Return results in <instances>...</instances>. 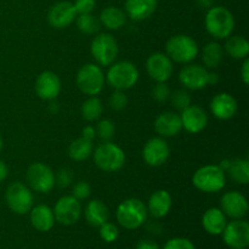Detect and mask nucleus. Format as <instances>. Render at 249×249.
I'll return each instance as SVG.
<instances>
[{"label":"nucleus","instance_id":"obj_48","mask_svg":"<svg viewBox=\"0 0 249 249\" xmlns=\"http://www.w3.org/2000/svg\"><path fill=\"white\" fill-rule=\"evenodd\" d=\"M230 162H231L230 160H224L223 162H221L220 164H219V167H220L221 169L224 170V172H226V170L229 169V165H230Z\"/></svg>","mask_w":249,"mask_h":249},{"label":"nucleus","instance_id":"obj_50","mask_svg":"<svg viewBox=\"0 0 249 249\" xmlns=\"http://www.w3.org/2000/svg\"><path fill=\"white\" fill-rule=\"evenodd\" d=\"M242 249H247V248H242Z\"/></svg>","mask_w":249,"mask_h":249},{"label":"nucleus","instance_id":"obj_19","mask_svg":"<svg viewBox=\"0 0 249 249\" xmlns=\"http://www.w3.org/2000/svg\"><path fill=\"white\" fill-rule=\"evenodd\" d=\"M182 129L190 134H198L204 130L208 124V114L202 107L190 105L180 112Z\"/></svg>","mask_w":249,"mask_h":249},{"label":"nucleus","instance_id":"obj_46","mask_svg":"<svg viewBox=\"0 0 249 249\" xmlns=\"http://www.w3.org/2000/svg\"><path fill=\"white\" fill-rule=\"evenodd\" d=\"M7 175H9V168H7L6 163L0 160V184L6 180Z\"/></svg>","mask_w":249,"mask_h":249},{"label":"nucleus","instance_id":"obj_5","mask_svg":"<svg viewBox=\"0 0 249 249\" xmlns=\"http://www.w3.org/2000/svg\"><path fill=\"white\" fill-rule=\"evenodd\" d=\"M92 152L95 164L105 173L118 172L125 164L124 151L111 141H104Z\"/></svg>","mask_w":249,"mask_h":249},{"label":"nucleus","instance_id":"obj_43","mask_svg":"<svg viewBox=\"0 0 249 249\" xmlns=\"http://www.w3.org/2000/svg\"><path fill=\"white\" fill-rule=\"evenodd\" d=\"M240 77L242 79V83L245 85L249 84V60L248 57H246L243 60L242 66H241V70H240Z\"/></svg>","mask_w":249,"mask_h":249},{"label":"nucleus","instance_id":"obj_21","mask_svg":"<svg viewBox=\"0 0 249 249\" xmlns=\"http://www.w3.org/2000/svg\"><path fill=\"white\" fill-rule=\"evenodd\" d=\"M155 130L160 138H173L182 130L180 114L175 112H163L156 118Z\"/></svg>","mask_w":249,"mask_h":249},{"label":"nucleus","instance_id":"obj_22","mask_svg":"<svg viewBox=\"0 0 249 249\" xmlns=\"http://www.w3.org/2000/svg\"><path fill=\"white\" fill-rule=\"evenodd\" d=\"M157 4V0H125L124 12L130 19L140 22L155 14Z\"/></svg>","mask_w":249,"mask_h":249},{"label":"nucleus","instance_id":"obj_18","mask_svg":"<svg viewBox=\"0 0 249 249\" xmlns=\"http://www.w3.org/2000/svg\"><path fill=\"white\" fill-rule=\"evenodd\" d=\"M77 17L74 5L71 1H58L50 7L48 21L53 28L63 29L72 24Z\"/></svg>","mask_w":249,"mask_h":249},{"label":"nucleus","instance_id":"obj_14","mask_svg":"<svg viewBox=\"0 0 249 249\" xmlns=\"http://www.w3.org/2000/svg\"><path fill=\"white\" fill-rule=\"evenodd\" d=\"M170 147L163 138H152L145 143L142 148V158L150 167H160L168 160Z\"/></svg>","mask_w":249,"mask_h":249},{"label":"nucleus","instance_id":"obj_38","mask_svg":"<svg viewBox=\"0 0 249 249\" xmlns=\"http://www.w3.org/2000/svg\"><path fill=\"white\" fill-rule=\"evenodd\" d=\"M108 104L109 107L114 111H122L128 106V96L122 90H116L109 96Z\"/></svg>","mask_w":249,"mask_h":249},{"label":"nucleus","instance_id":"obj_20","mask_svg":"<svg viewBox=\"0 0 249 249\" xmlns=\"http://www.w3.org/2000/svg\"><path fill=\"white\" fill-rule=\"evenodd\" d=\"M211 112L213 117L220 121H229L232 118L237 112V101L235 97L228 92H219L212 99Z\"/></svg>","mask_w":249,"mask_h":249},{"label":"nucleus","instance_id":"obj_1","mask_svg":"<svg viewBox=\"0 0 249 249\" xmlns=\"http://www.w3.org/2000/svg\"><path fill=\"white\" fill-rule=\"evenodd\" d=\"M204 26L214 39L221 40L232 36L235 29V17L225 6H213L207 11Z\"/></svg>","mask_w":249,"mask_h":249},{"label":"nucleus","instance_id":"obj_30","mask_svg":"<svg viewBox=\"0 0 249 249\" xmlns=\"http://www.w3.org/2000/svg\"><path fill=\"white\" fill-rule=\"evenodd\" d=\"M92 151H94L92 141L87 140V139L80 136V138L75 139L71 142L70 147H68V156L72 160L83 162L92 155Z\"/></svg>","mask_w":249,"mask_h":249},{"label":"nucleus","instance_id":"obj_42","mask_svg":"<svg viewBox=\"0 0 249 249\" xmlns=\"http://www.w3.org/2000/svg\"><path fill=\"white\" fill-rule=\"evenodd\" d=\"M73 5H74L77 15L92 14L95 6H96V1L95 0H75Z\"/></svg>","mask_w":249,"mask_h":249},{"label":"nucleus","instance_id":"obj_9","mask_svg":"<svg viewBox=\"0 0 249 249\" xmlns=\"http://www.w3.org/2000/svg\"><path fill=\"white\" fill-rule=\"evenodd\" d=\"M5 201L12 213L17 215H24L29 213L33 207V192L23 182H12L7 186L6 192H5Z\"/></svg>","mask_w":249,"mask_h":249},{"label":"nucleus","instance_id":"obj_37","mask_svg":"<svg viewBox=\"0 0 249 249\" xmlns=\"http://www.w3.org/2000/svg\"><path fill=\"white\" fill-rule=\"evenodd\" d=\"M170 88L168 87L167 83H156L155 87L151 90V96L156 102H165L170 97Z\"/></svg>","mask_w":249,"mask_h":249},{"label":"nucleus","instance_id":"obj_3","mask_svg":"<svg viewBox=\"0 0 249 249\" xmlns=\"http://www.w3.org/2000/svg\"><path fill=\"white\" fill-rule=\"evenodd\" d=\"M199 49L194 38L186 34H177L168 39L165 44V55L173 62L187 65L198 56Z\"/></svg>","mask_w":249,"mask_h":249},{"label":"nucleus","instance_id":"obj_41","mask_svg":"<svg viewBox=\"0 0 249 249\" xmlns=\"http://www.w3.org/2000/svg\"><path fill=\"white\" fill-rule=\"evenodd\" d=\"M163 249H196L194 243L184 237H174L167 241Z\"/></svg>","mask_w":249,"mask_h":249},{"label":"nucleus","instance_id":"obj_4","mask_svg":"<svg viewBox=\"0 0 249 249\" xmlns=\"http://www.w3.org/2000/svg\"><path fill=\"white\" fill-rule=\"evenodd\" d=\"M192 184L198 191L204 194H215L225 187V172L216 164L203 165L194 173Z\"/></svg>","mask_w":249,"mask_h":249},{"label":"nucleus","instance_id":"obj_28","mask_svg":"<svg viewBox=\"0 0 249 249\" xmlns=\"http://www.w3.org/2000/svg\"><path fill=\"white\" fill-rule=\"evenodd\" d=\"M224 50L230 57L235 60H245L246 57H248L249 43L243 36H230L226 38Z\"/></svg>","mask_w":249,"mask_h":249},{"label":"nucleus","instance_id":"obj_12","mask_svg":"<svg viewBox=\"0 0 249 249\" xmlns=\"http://www.w3.org/2000/svg\"><path fill=\"white\" fill-rule=\"evenodd\" d=\"M224 243L231 249H242L249 246V224L242 219H233L226 224L221 232Z\"/></svg>","mask_w":249,"mask_h":249},{"label":"nucleus","instance_id":"obj_7","mask_svg":"<svg viewBox=\"0 0 249 249\" xmlns=\"http://www.w3.org/2000/svg\"><path fill=\"white\" fill-rule=\"evenodd\" d=\"M106 78L102 68L96 63H87L78 70L75 84L88 96H97L104 90Z\"/></svg>","mask_w":249,"mask_h":249},{"label":"nucleus","instance_id":"obj_34","mask_svg":"<svg viewBox=\"0 0 249 249\" xmlns=\"http://www.w3.org/2000/svg\"><path fill=\"white\" fill-rule=\"evenodd\" d=\"M95 130H96L97 138L104 142V141H111V139L114 136V133H116V126L111 119L104 118L97 122Z\"/></svg>","mask_w":249,"mask_h":249},{"label":"nucleus","instance_id":"obj_32","mask_svg":"<svg viewBox=\"0 0 249 249\" xmlns=\"http://www.w3.org/2000/svg\"><path fill=\"white\" fill-rule=\"evenodd\" d=\"M104 112V105L97 96H89L80 107L82 118L87 122H96Z\"/></svg>","mask_w":249,"mask_h":249},{"label":"nucleus","instance_id":"obj_49","mask_svg":"<svg viewBox=\"0 0 249 249\" xmlns=\"http://www.w3.org/2000/svg\"><path fill=\"white\" fill-rule=\"evenodd\" d=\"M1 150H2V139L0 138V152H1Z\"/></svg>","mask_w":249,"mask_h":249},{"label":"nucleus","instance_id":"obj_31","mask_svg":"<svg viewBox=\"0 0 249 249\" xmlns=\"http://www.w3.org/2000/svg\"><path fill=\"white\" fill-rule=\"evenodd\" d=\"M226 172L230 174L231 179L240 185H247L249 182V162L246 158H237L230 162Z\"/></svg>","mask_w":249,"mask_h":249},{"label":"nucleus","instance_id":"obj_26","mask_svg":"<svg viewBox=\"0 0 249 249\" xmlns=\"http://www.w3.org/2000/svg\"><path fill=\"white\" fill-rule=\"evenodd\" d=\"M84 216L89 225L94 226V228H100L102 224L108 221L109 212L104 202L100 199H91L85 207Z\"/></svg>","mask_w":249,"mask_h":249},{"label":"nucleus","instance_id":"obj_8","mask_svg":"<svg viewBox=\"0 0 249 249\" xmlns=\"http://www.w3.org/2000/svg\"><path fill=\"white\" fill-rule=\"evenodd\" d=\"M118 43L109 33H100L94 36L90 45V53L96 65L108 67L118 56Z\"/></svg>","mask_w":249,"mask_h":249},{"label":"nucleus","instance_id":"obj_2","mask_svg":"<svg viewBox=\"0 0 249 249\" xmlns=\"http://www.w3.org/2000/svg\"><path fill=\"white\" fill-rule=\"evenodd\" d=\"M147 208L138 198L124 199L116 211V218L119 225L125 230H136L145 224L147 219Z\"/></svg>","mask_w":249,"mask_h":249},{"label":"nucleus","instance_id":"obj_13","mask_svg":"<svg viewBox=\"0 0 249 249\" xmlns=\"http://www.w3.org/2000/svg\"><path fill=\"white\" fill-rule=\"evenodd\" d=\"M146 71L156 83H167L174 72V65L165 53H153L146 60Z\"/></svg>","mask_w":249,"mask_h":249},{"label":"nucleus","instance_id":"obj_29","mask_svg":"<svg viewBox=\"0 0 249 249\" xmlns=\"http://www.w3.org/2000/svg\"><path fill=\"white\" fill-rule=\"evenodd\" d=\"M224 58V48L218 41H211L206 44L202 50V61L206 68L215 70L220 66Z\"/></svg>","mask_w":249,"mask_h":249},{"label":"nucleus","instance_id":"obj_44","mask_svg":"<svg viewBox=\"0 0 249 249\" xmlns=\"http://www.w3.org/2000/svg\"><path fill=\"white\" fill-rule=\"evenodd\" d=\"M136 249H160V247L155 241L145 238V240H140L136 243Z\"/></svg>","mask_w":249,"mask_h":249},{"label":"nucleus","instance_id":"obj_33","mask_svg":"<svg viewBox=\"0 0 249 249\" xmlns=\"http://www.w3.org/2000/svg\"><path fill=\"white\" fill-rule=\"evenodd\" d=\"M75 23H77V28L79 29L82 33L88 34V36H92L96 34L100 29V21L96 16L92 14H83L77 15L75 17Z\"/></svg>","mask_w":249,"mask_h":249},{"label":"nucleus","instance_id":"obj_10","mask_svg":"<svg viewBox=\"0 0 249 249\" xmlns=\"http://www.w3.org/2000/svg\"><path fill=\"white\" fill-rule=\"evenodd\" d=\"M27 181L33 191L49 194L55 187V173L45 163H32L27 169Z\"/></svg>","mask_w":249,"mask_h":249},{"label":"nucleus","instance_id":"obj_17","mask_svg":"<svg viewBox=\"0 0 249 249\" xmlns=\"http://www.w3.org/2000/svg\"><path fill=\"white\" fill-rule=\"evenodd\" d=\"M248 201L241 192H226L220 198V209L231 219H243L248 213Z\"/></svg>","mask_w":249,"mask_h":249},{"label":"nucleus","instance_id":"obj_11","mask_svg":"<svg viewBox=\"0 0 249 249\" xmlns=\"http://www.w3.org/2000/svg\"><path fill=\"white\" fill-rule=\"evenodd\" d=\"M55 220L63 226H71L79 220L82 215V204L72 195L57 199L53 209Z\"/></svg>","mask_w":249,"mask_h":249},{"label":"nucleus","instance_id":"obj_25","mask_svg":"<svg viewBox=\"0 0 249 249\" xmlns=\"http://www.w3.org/2000/svg\"><path fill=\"white\" fill-rule=\"evenodd\" d=\"M226 218L228 216L223 213L220 208L213 207V208H209L204 212L203 216H202V225H203L206 232H208L209 235H221L226 224H228Z\"/></svg>","mask_w":249,"mask_h":249},{"label":"nucleus","instance_id":"obj_39","mask_svg":"<svg viewBox=\"0 0 249 249\" xmlns=\"http://www.w3.org/2000/svg\"><path fill=\"white\" fill-rule=\"evenodd\" d=\"M91 195V186L87 181H78L72 189V196L78 201H84Z\"/></svg>","mask_w":249,"mask_h":249},{"label":"nucleus","instance_id":"obj_16","mask_svg":"<svg viewBox=\"0 0 249 249\" xmlns=\"http://www.w3.org/2000/svg\"><path fill=\"white\" fill-rule=\"evenodd\" d=\"M34 90L39 99L44 101H53L61 91V80L53 71H44L36 77Z\"/></svg>","mask_w":249,"mask_h":249},{"label":"nucleus","instance_id":"obj_27","mask_svg":"<svg viewBox=\"0 0 249 249\" xmlns=\"http://www.w3.org/2000/svg\"><path fill=\"white\" fill-rule=\"evenodd\" d=\"M100 24L109 31H118L125 24L126 15L117 6H107L100 12Z\"/></svg>","mask_w":249,"mask_h":249},{"label":"nucleus","instance_id":"obj_47","mask_svg":"<svg viewBox=\"0 0 249 249\" xmlns=\"http://www.w3.org/2000/svg\"><path fill=\"white\" fill-rule=\"evenodd\" d=\"M219 82V75L214 72H209L208 85H215Z\"/></svg>","mask_w":249,"mask_h":249},{"label":"nucleus","instance_id":"obj_40","mask_svg":"<svg viewBox=\"0 0 249 249\" xmlns=\"http://www.w3.org/2000/svg\"><path fill=\"white\" fill-rule=\"evenodd\" d=\"M73 179H74V175H73L72 170L68 168H62L55 175V184L58 185L61 189H65L72 184Z\"/></svg>","mask_w":249,"mask_h":249},{"label":"nucleus","instance_id":"obj_36","mask_svg":"<svg viewBox=\"0 0 249 249\" xmlns=\"http://www.w3.org/2000/svg\"><path fill=\"white\" fill-rule=\"evenodd\" d=\"M169 99L173 106L179 109L180 112L191 105V97H190L189 92L185 91V90H177L173 94H170Z\"/></svg>","mask_w":249,"mask_h":249},{"label":"nucleus","instance_id":"obj_6","mask_svg":"<svg viewBox=\"0 0 249 249\" xmlns=\"http://www.w3.org/2000/svg\"><path fill=\"white\" fill-rule=\"evenodd\" d=\"M108 67L105 78L114 90L125 91L138 83L139 70L130 61H118Z\"/></svg>","mask_w":249,"mask_h":249},{"label":"nucleus","instance_id":"obj_35","mask_svg":"<svg viewBox=\"0 0 249 249\" xmlns=\"http://www.w3.org/2000/svg\"><path fill=\"white\" fill-rule=\"evenodd\" d=\"M99 232L101 240L105 241L106 243L116 242L119 236V230L117 225H114L113 223H109V221H106V223L100 226Z\"/></svg>","mask_w":249,"mask_h":249},{"label":"nucleus","instance_id":"obj_45","mask_svg":"<svg viewBox=\"0 0 249 249\" xmlns=\"http://www.w3.org/2000/svg\"><path fill=\"white\" fill-rule=\"evenodd\" d=\"M82 138L92 141L96 138V130L92 125H87L82 129Z\"/></svg>","mask_w":249,"mask_h":249},{"label":"nucleus","instance_id":"obj_15","mask_svg":"<svg viewBox=\"0 0 249 249\" xmlns=\"http://www.w3.org/2000/svg\"><path fill=\"white\" fill-rule=\"evenodd\" d=\"M209 71L199 65L187 63L179 72V82L189 90H202L208 87Z\"/></svg>","mask_w":249,"mask_h":249},{"label":"nucleus","instance_id":"obj_24","mask_svg":"<svg viewBox=\"0 0 249 249\" xmlns=\"http://www.w3.org/2000/svg\"><path fill=\"white\" fill-rule=\"evenodd\" d=\"M29 219H31L32 226L40 232L50 231L56 221L53 209L46 204H38L36 207H32L29 211Z\"/></svg>","mask_w":249,"mask_h":249},{"label":"nucleus","instance_id":"obj_23","mask_svg":"<svg viewBox=\"0 0 249 249\" xmlns=\"http://www.w3.org/2000/svg\"><path fill=\"white\" fill-rule=\"evenodd\" d=\"M172 195L167 190H157L150 196L147 202V213L156 219L164 218L172 209Z\"/></svg>","mask_w":249,"mask_h":249}]
</instances>
